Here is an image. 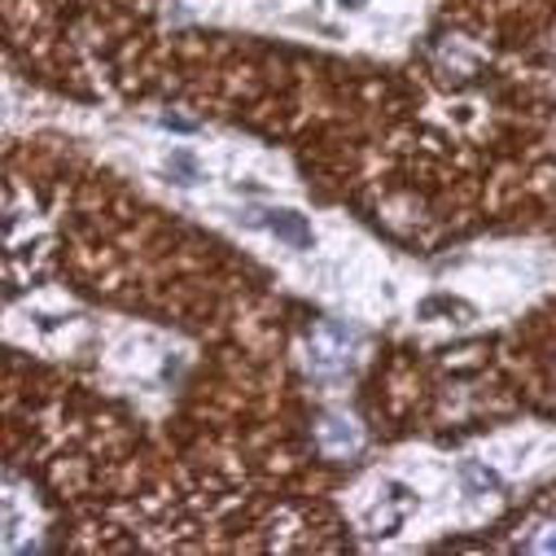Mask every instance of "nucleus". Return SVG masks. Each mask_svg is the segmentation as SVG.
I'll return each instance as SVG.
<instances>
[{
	"label": "nucleus",
	"instance_id": "f257e3e1",
	"mask_svg": "<svg viewBox=\"0 0 556 556\" xmlns=\"http://www.w3.org/2000/svg\"><path fill=\"white\" fill-rule=\"evenodd\" d=\"M92 141L110 167L224 232L299 299L364 329L412 333L430 263L399 254L342 211L316 206L281 150L163 114L101 118Z\"/></svg>",
	"mask_w": 556,
	"mask_h": 556
},
{
	"label": "nucleus",
	"instance_id": "f03ea898",
	"mask_svg": "<svg viewBox=\"0 0 556 556\" xmlns=\"http://www.w3.org/2000/svg\"><path fill=\"white\" fill-rule=\"evenodd\" d=\"M556 473V426H508L456 452L399 447L342 495L372 547H416L495 521L526 486Z\"/></svg>",
	"mask_w": 556,
	"mask_h": 556
},
{
	"label": "nucleus",
	"instance_id": "7ed1b4c3",
	"mask_svg": "<svg viewBox=\"0 0 556 556\" xmlns=\"http://www.w3.org/2000/svg\"><path fill=\"white\" fill-rule=\"evenodd\" d=\"M176 23L394 62L426 36L434 0H167Z\"/></svg>",
	"mask_w": 556,
	"mask_h": 556
},
{
	"label": "nucleus",
	"instance_id": "20e7f679",
	"mask_svg": "<svg viewBox=\"0 0 556 556\" xmlns=\"http://www.w3.org/2000/svg\"><path fill=\"white\" fill-rule=\"evenodd\" d=\"M556 290V245L534 237L482 241L430 263L412 338H465L508 325Z\"/></svg>",
	"mask_w": 556,
	"mask_h": 556
},
{
	"label": "nucleus",
	"instance_id": "39448f33",
	"mask_svg": "<svg viewBox=\"0 0 556 556\" xmlns=\"http://www.w3.org/2000/svg\"><path fill=\"white\" fill-rule=\"evenodd\" d=\"M303 359H307L312 381L325 386V394H342L364 364V325L342 320V316L316 320L303 342Z\"/></svg>",
	"mask_w": 556,
	"mask_h": 556
},
{
	"label": "nucleus",
	"instance_id": "423d86ee",
	"mask_svg": "<svg viewBox=\"0 0 556 556\" xmlns=\"http://www.w3.org/2000/svg\"><path fill=\"white\" fill-rule=\"evenodd\" d=\"M316 443L329 460H351L359 447H364V426H359V416L346 412V407H329L320 416V426H316Z\"/></svg>",
	"mask_w": 556,
	"mask_h": 556
}]
</instances>
